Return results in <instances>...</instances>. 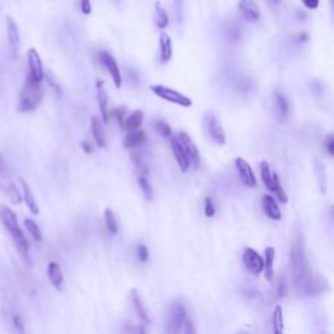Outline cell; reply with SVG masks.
Here are the masks:
<instances>
[{"instance_id": "1", "label": "cell", "mask_w": 334, "mask_h": 334, "mask_svg": "<svg viewBox=\"0 0 334 334\" xmlns=\"http://www.w3.org/2000/svg\"><path fill=\"white\" fill-rule=\"evenodd\" d=\"M290 273L294 290L299 296H316L328 289L325 278L312 270L302 238H296L290 248Z\"/></svg>"}, {"instance_id": "2", "label": "cell", "mask_w": 334, "mask_h": 334, "mask_svg": "<svg viewBox=\"0 0 334 334\" xmlns=\"http://www.w3.org/2000/svg\"><path fill=\"white\" fill-rule=\"evenodd\" d=\"M0 219L3 222L4 227L7 228V231L9 233V235L12 237L13 242H15L16 247H17L18 252L22 256L25 261L28 264H30V258H29V243H28L27 238H25L24 233L18 226L17 217H16L15 212L12 209H9L8 207H4L2 205L0 207Z\"/></svg>"}, {"instance_id": "3", "label": "cell", "mask_w": 334, "mask_h": 334, "mask_svg": "<svg viewBox=\"0 0 334 334\" xmlns=\"http://www.w3.org/2000/svg\"><path fill=\"white\" fill-rule=\"evenodd\" d=\"M44 89L42 83L33 80L32 77L27 76L24 86L21 89L20 98H18L17 110L20 113H32L39 107L43 101Z\"/></svg>"}, {"instance_id": "4", "label": "cell", "mask_w": 334, "mask_h": 334, "mask_svg": "<svg viewBox=\"0 0 334 334\" xmlns=\"http://www.w3.org/2000/svg\"><path fill=\"white\" fill-rule=\"evenodd\" d=\"M260 174H261V181H263L265 188L268 189L269 192L274 193L279 201L286 204L287 200H289V198H287V193L285 192L284 187H282L281 182H279V177H278V175L273 171L269 162L263 161V162L260 163Z\"/></svg>"}, {"instance_id": "5", "label": "cell", "mask_w": 334, "mask_h": 334, "mask_svg": "<svg viewBox=\"0 0 334 334\" xmlns=\"http://www.w3.org/2000/svg\"><path fill=\"white\" fill-rule=\"evenodd\" d=\"M187 317L186 307L181 302H174L170 305L165 321L166 334H182L184 320Z\"/></svg>"}, {"instance_id": "6", "label": "cell", "mask_w": 334, "mask_h": 334, "mask_svg": "<svg viewBox=\"0 0 334 334\" xmlns=\"http://www.w3.org/2000/svg\"><path fill=\"white\" fill-rule=\"evenodd\" d=\"M149 89H150L151 93H153L154 95H157L158 98H161V99H163V101L177 105V106L184 107V109H189V107H192L193 105L191 98L184 95L183 93L177 92V90H175V89L170 88V86L161 85V84H154V85L149 86Z\"/></svg>"}, {"instance_id": "7", "label": "cell", "mask_w": 334, "mask_h": 334, "mask_svg": "<svg viewBox=\"0 0 334 334\" xmlns=\"http://www.w3.org/2000/svg\"><path fill=\"white\" fill-rule=\"evenodd\" d=\"M98 59H99L101 64L106 68V71L109 72L110 76H111V80H113L115 88L120 89L121 85H123V77H121L120 68H119V64L115 60V58L110 53H107V51H101L99 55H98Z\"/></svg>"}, {"instance_id": "8", "label": "cell", "mask_w": 334, "mask_h": 334, "mask_svg": "<svg viewBox=\"0 0 334 334\" xmlns=\"http://www.w3.org/2000/svg\"><path fill=\"white\" fill-rule=\"evenodd\" d=\"M205 128L209 133L210 139L216 142L217 145H225L226 144V133L223 127L218 121V118L213 113H207L204 116Z\"/></svg>"}, {"instance_id": "9", "label": "cell", "mask_w": 334, "mask_h": 334, "mask_svg": "<svg viewBox=\"0 0 334 334\" xmlns=\"http://www.w3.org/2000/svg\"><path fill=\"white\" fill-rule=\"evenodd\" d=\"M242 260L247 270L251 272L252 274L259 275L261 274V272H264V258H261V254H259L251 247H246L244 248L242 254Z\"/></svg>"}, {"instance_id": "10", "label": "cell", "mask_w": 334, "mask_h": 334, "mask_svg": "<svg viewBox=\"0 0 334 334\" xmlns=\"http://www.w3.org/2000/svg\"><path fill=\"white\" fill-rule=\"evenodd\" d=\"M235 169H237L238 175H239L240 181L248 188H254L258 186V179L254 175L253 169L251 167L248 162L243 157L235 158Z\"/></svg>"}, {"instance_id": "11", "label": "cell", "mask_w": 334, "mask_h": 334, "mask_svg": "<svg viewBox=\"0 0 334 334\" xmlns=\"http://www.w3.org/2000/svg\"><path fill=\"white\" fill-rule=\"evenodd\" d=\"M28 65H29V73L28 76L32 77L33 80L42 83L44 79V69L42 58L36 48H29L28 51Z\"/></svg>"}, {"instance_id": "12", "label": "cell", "mask_w": 334, "mask_h": 334, "mask_svg": "<svg viewBox=\"0 0 334 334\" xmlns=\"http://www.w3.org/2000/svg\"><path fill=\"white\" fill-rule=\"evenodd\" d=\"M176 137L179 142H181V145L183 146L187 156H188L191 165H193V167L197 169L198 166H200V153H198V149L196 146L195 141L192 140V137L186 132H179Z\"/></svg>"}, {"instance_id": "13", "label": "cell", "mask_w": 334, "mask_h": 334, "mask_svg": "<svg viewBox=\"0 0 334 334\" xmlns=\"http://www.w3.org/2000/svg\"><path fill=\"white\" fill-rule=\"evenodd\" d=\"M7 33H8V43H9V51H11V57L12 59H16L18 55V48H20L21 38L20 32H18V27L16 24V21L13 20L11 16H7Z\"/></svg>"}, {"instance_id": "14", "label": "cell", "mask_w": 334, "mask_h": 334, "mask_svg": "<svg viewBox=\"0 0 334 334\" xmlns=\"http://www.w3.org/2000/svg\"><path fill=\"white\" fill-rule=\"evenodd\" d=\"M170 146H171L172 154H174V158L176 161V165L179 167L182 172H187L191 167V162H189V158L187 156V153L184 151L183 146L181 145V142L177 140L176 136L171 137L170 139Z\"/></svg>"}, {"instance_id": "15", "label": "cell", "mask_w": 334, "mask_h": 334, "mask_svg": "<svg viewBox=\"0 0 334 334\" xmlns=\"http://www.w3.org/2000/svg\"><path fill=\"white\" fill-rule=\"evenodd\" d=\"M238 8H239V12L242 13L243 17L248 22H256L260 20L261 12L256 0H239Z\"/></svg>"}, {"instance_id": "16", "label": "cell", "mask_w": 334, "mask_h": 334, "mask_svg": "<svg viewBox=\"0 0 334 334\" xmlns=\"http://www.w3.org/2000/svg\"><path fill=\"white\" fill-rule=\"evenodd\" d=\"M95 89H97V98L98 106H99V114H101L102 123H109L110 113H109V94H107L106 86L102 80H97L95 83Z\"/></svg>"}, {"instance_id": "17", "label": "cell", "mask_w": 334, "mask_h": 334, "mask_svg": "<svg viewBox=\"0 0 334 334\" xmlns=\"http://www.w3.org/2000/svg\"><path fill=\"white\" fill-rule=\"evenodd\" d=\"M90 131H92L95 145H97L99 149L106 148V144H107L106 131H105L104 123H102L101 118H98V116H92V119H90Z\"/></svg>"}, {"instance_id": "18", "label": "cell", "mask_w": 334, "mask_h": 334, "mask_svg": "<svg viewBox=\"0 0 334 334\" xmlns=\"http://www.w3.org/2000/svg\"><path fill=\"white\" fill-rule=\"evenodd\" d=\"M146 141H148V135H146L145 131H131L123 139V146L125 149H137L144 145Z\"/></svg>"}, {"instance_id": "19", "label": "cell", "mask_w": 334, "mask_h": 334, "mask_svg": "<svg viewBox=\"0 0 334 334\" xmlns=\"http://www.w3.org/2000/svg\"><path fill=\"white\" fill-rule=\"evenodd\" d=\"M274 102H275V111L279 121H286L290 115V104L289 99L281 90H275L274 93Z\"/></svg>"}, {"instance_id": "20", "label": "cell", "mask_w": 334, "mask_h": 334, "mask_svg": "<svg viewBox=\"0 0 334 334\" xmlns=\"http://www.w3.org/2000/svg\"><path fill=\"white\" fill-rule=\"evenodd\" d=\"M172 39L167 33L162 32L160 34V60L162 64L170 63L172 58Z\"/></svg>"}, {"instance_id": "21", "label": "cell", "mask_w": 334, "mask_h": 334, "mask_svg": "<svg viewBox=\"0 0 334 334\" xmlns=\"http://www.w3.org/2000/svg\"><path fill=\"white\" fill-rule=\"evenodd\" d=\"M263 210L265 216L273 221H279L282 218L281 209L272 195H265L263 197Z\"/></svg>"}, {"instance_id": "22", "label": "cell", "mask_w": 334, "mask_h": 334, "mask_svg": "<svg viewBox=\"0 0 334 334\" xmlns=\"http://www.w3.org/2000/svg\"><path fill=\"white\" fill-rule=\"evenodd\" d=\"M47 275L51 285L58 290H62L63 284H64V275H63L62 268H60L59 264L51 261L47 266Z\"/></svg>"}, {"instance_id": "23", "label": "cell", "mask_w": 334, "mask_h": 334, "mask_svg": "<svg viewBox=\"0 0 334 334\" xmlns=\"http://www.w3.org/2000/svg\"><path fill=\"white\" fill-rule=\"evenodd\" d=\"M142 123H144V111L142 110H135L133 113L125 116L121 127L124 128L125 131H128V132H131V131L141 130Z\"/></svg>"}, {"instance_id": "24", "label": "cell", "mask_w": 334, "mask_h": 334, "mask_svg": "<svg viewBox=\"0 0 334 334\" xmlns=\"http://www.w3.org/2000/svg\"><path fill=\"white\" fill-rule=\"evenodd\" d=\"M131 298H132L133 308H135V311H136L139 319L141 320L144 324H146V325L150 324V319H149V315L148 312H146V308L145 305H144V303H142L141 296H140V294L137 293V290H132V293H131Z\"/></svg>"}, {"instance_id": "25", "label": "cell", "mask_w": 334, "mask_h": 334, "mask_svg": "<svg viewBox=\"0 0 334 334\" xmlns=\"http://www.w3.org/2000/svg\"><path fill=\"white\" fill-rule=\"evenodd\" d=\"M18 182H20L21 187H22V192H24V200L27 202V207L29 208V210L33 214H38V205H37L36 198H34V195H33L32 189H30L29 184L22 179V177H18Z\"/></svg>"}, {"instance_id": "26", "label": "cell", "mask_w": 334, "mask_h": 334, "mask_svg": "<svg viewBox=\"0 0 334 334\" xmlns=\"http://www.w3.org/2000/svg\"><path fill=\"white\" fill-rule=\"evenodd\" d=\"M274 259H275V249L273 247H266L265 248V258H264V272H265V278L268 281L273 279V270H274Z\"/></svg>"}, {"instance_id": "27", "label": "cell", "mask_w": 334, "mask_h": 334, "mask_svg": "<svg viewBox=\"0 0 334 334\" xmlns=\"http://www.w3.org/2000/svg\"><path fill=\"white\" fill-rule=\"evenodd\" d=\"M154 11H156V25H157V28L161 30L166 29L170 24V16L161 2H157L154 4Z\"/></svg>"}, {"instance_id": "28", "label": "cell", "mask_w": 334, "mask_h": 334, "mask_svg": "<svg viewBox=\"0 0 334 334\" xmlns=\"http://www.w3.org/2000/svg\"><path fill=\"white\" fill-rule=\"evenodd\" d=\"M272 330L273 334H284L285 324H284V311L281 305H277L273 311L272 315Z\"/></svg>"}, {"instance_id": "29", "label": "cell", "mask_w": 334, "mask_h": 334, "mask_svg": "<svg viewBox=\"0 0 334 334\" xmlns=\"http://www.w3.org/2000/svg\"><path fill=\"white\" fill-rule=\"evenodd\" d=\"M137 183H139L140 189H141V192L144 193V196H145L146 200H151L154 196V191H153V187H151V184L149 183L148 176L139 175V177H137Z\"/></svg>"}, {"instance_id": "30", "label": "cell", "mask_w": 334, "mask_h": 334, "mask_svg": "<svg viewBox=\"0 0 334 334\" xmlns=\"http://www.w3.org/2000/svg\"><path fill=\"white\" fill-rule=\"evenodd\" d=\"M105 222H106V226H107V228H109L110 233L113 234V235L118 234V231H119L118 221H116L115 214L113 213V210L111 209L105 210Z\"/></svg>"}, {"instance_id": "31", "label": "cell", "mask_w": 334, "mask_h": 334, "mask_svg": "<svg viewBox=\"0 0 334 334\" xmlns=\"http://www.w3.org/2000/svg\"><path fill=\"white\" fill-rule=\"evenodd\" d=\"M24 225H25V227H27V230L29 231L30 235H32V237L34 238L37 242H42V239H43V237H42V231L36 222L33 221V219L27 218L24 221Z\"/></svg>"}, {"instance_id": "32", "label": "cell", "mask_w": 334, "mask_h": 334, "mask_svg": "<svg viewBox=\"0 0 334 334\" xmlns=\"http://www.w3.org/2000/svg\"><path fill=\"white\" fill-rule=\"evenodd\" d=\"M154 128H156V131H157L162 137H171L172 135L171 125H170L166 120H157L156 123H154Z\"/></svg>"}, {"instance_id": "33", "label": "cell", "mask_w": 334, "mask_h": 334, "mask_svg": "<svg viewBox=\"0 0 334 334\" xmlns=\"http://www.w3.org/2000/svg\"><path fill=\"white\" fill-rule=\"evenodd\" d=\"M132 161L133 165L136 166V170L139 171V175H144V176H148L149 167L146 166V162L140 157L139 154H132Z\"/></svg>"}, {"instance_id": "34", "label": "cell", "mask_w": 334, "mask_h": 334, "mask_svg": "<svg viewBox=\"0 0 334 334\" xmlns=\"http://www.w3.org/2000/svg\"><path fill=\"white\" fill-rule=\"evenodd\" d=\"M7 195L11 198V201L13 204H20L21 200H22V196H21L20 191L17 189V187L13 183H9V186L7 187Z\"/></svg>"}, {"instance_id": "35", "label": "cell", "mask_w": 334, "mask_h": 334, "mask_svg": "<svg viewBox=\"0 0 334 334\" xmlns=\"http://www.w3.org/2000/svg\"><path fill=\"white\" fill-rule=\"evenodd\" d=\"M204 213H205V216L208 217V218H212V217H214V214H216V207H214V202H213V200H212V197H210V196L205 197Z\"/></svg>"}, {"instance_id": "36", "label": "cell", "mask_w": 334, "mask_h": 334, "mask_svg": "<svg viewBox=\"0 0 334 334\" xmlns=\"http://www.w3.org/2000/svg\"><path fill=\"white\" fill-rule=\"evenodd\" d=\"M174 13L176 21L182 22L184 17V2L183 0H174Z\"/></svg>"}, {"instance_id": "37", "label": "cell", "mask_w": 334, "mask_h": 334, "mask_svg": "<svg viewBox=\"0 0 334 334\" xmlns=\"http://www.w3.org/2000/svg\"><path fill=\"white\" fill-rule=\"evenodd\" d=\"M13 328H15L16 333L17 334H27V329H25V324H24V320H22V317L20 316V315H15L13 316Z\"/></svg>"}, {"instance_id": "38", "label": "cell", "mask_w": 334, "mask_h": 334, "mask_svg": "<svg viewBox=\"0 0 334 334\" xmlns=\"http://www.w3.org/2000/svg\"><path fill=\"white\" fill-rule=\"evenodd\" d=\"M324 149H325L326 154L329 157H333L334 156V135L333 133H329L328 136L324 140Z\"/></svg>"}, {"instance_id": "39", "label": "cell", "mask_w": 334, "mask_h": 334, "mask_svg": "<svg viewBox=\"0 0 334 334\" xmlns=\"http://www.w3.org/2000/svg\"><path fill=\"white\" fill-rule=\"evenodd\" d=\"M184 334H197V330H196L195 322L192 321V319L187 315L186 320H184V325H183Z\"/></svg>"}, {"instance_id": "40", "label": "cell", "mask_w": 334, "mask_h": 334, "mask_svg": "<svg viewBox=\"0 0 334 334\" xmlns=\"http://www.w3.org/2000/svg\"><path fill=\"white\" fill-rule=\"evenodd\" d=\"M137 258L141 263H146L149 260V249L145 244H139V247H137Z\"/></svg>"}, {"instance_id": "41", "label": "cell", "mask_w": 334, "mask_h": 334, "mask_svg": "<svg viewBox=\"0 0 334 334\" xmlns=\"http://www.w3.org/2000/svg\"><path fill=\"white\" fill-rule=\"evenodd\" d=\"M125 334H146L144 324H136V325H128L125 329Z\"/></svg>"}, {"instance_id": "42", "label": "cell", "mask_w": 334, "mask_h": 334, "mask_svg": "<svg viewBox=\"0 0 334 334\" xmlns=\"http://www.w3.org/2000/svg\"><path fill=\"white\" fill-rule=\"evenodd\" d=\"M125 113H127V109H125V107H118V109L114 110L113 114L115 115L116 120H118V123L120 124V127L123 125V121H124Z\"/></svg>"}, {"instance_id": "43", "label": "cell", "mask_w": 334, "mask_h": 334, "mask_svg": "<svg viewBox=\"0 0 334 334\" xmlns=\"http://www.w3.org/2000/svg\"><path fill=\"white\" fill-rule=\"evenodd\" d=\"M80 9H81V12H83V15L89 16L93 11L92 2H90V0H81V2H80Z\"/></svg>"}, {"instance_id": "44", "label": "cell", "mask_w": 334, "mask_h": 334, "mask_svg": "<svg viewBox=\"0 0 334 334\" xmlns=\"http://www.w3.org/2000/svg\"><path fill=\"white\" fill-rule=\"evenodd\" d=\"M47 83H48V85H50L51 88H53L54 90L57 92L58 95H62V88H60L59 84H58L57 81H55V79H54V77H51L50 74H47Z\"/></svg>"}, {"instance_id": "45", "label": "cell", "mask_w": 334, "mask_h": 334, "mask_svg": "<svg viewBox=\"0 0 334 334\" xmlns=\"http://www.w3.org/2000/svg\"><path fill=\"white\" fill-rule=\"evenodd\" d=\"M302 3L304 4L305 8L308 9H317L320 6V0H302Z\"/></svg>"}, {"instance_id": "46", "label": "cell", "mask_w": 334, "mask_h": 334, "mask_svg": "<svg viewBox=\"0 0 334 334\" xmlns=\"http://www.w3.org/2000/svg\"><path fill=\"white\" fill-rule=\"evenodd\" d=\"M286 295V284L284 281H278V296L284 298Z\"/></svg>"}, {"instance_id": "47", "label": "cell", "mask_w": 334, "mask_h": 334, "mask_svg": "<svg viewBox=\"0 0 334 334\" xmlns=\"http://www.w3.org/2000/svg\"><path fill=\"white\" fill-rule=\"evenodd\" d=\"M81 148L84 149V151H85V153H88V154L92 153V146H90V144H89V142L84 141L83 144H81Z\"/></svg>"}, {"instance_id": "48", "label": "cell", "mask_w": 334, "mask_h": 334, "mask_svg": "<svg viewBox=\"0 0 334 334\" xmlns=\"http://www.w3.org/2000/svg\"><path fill=\"white\" fill-rule=\"evenodd\" d=\"M4 171H6V166H4L3 160H2V157H0V172H4Z\"/></svg>"}, {"instance_id": "49", "label": "cell", "mask_w": 334, "mask_h": 334, "mask_svg": "<svg viewBox=\"0 0 334 334\" xmlns=\"http://www.w3.org/2000/svg\"><path fill=\"white\" fill-rule=\"evenodd\" d=\"M270 2H272L273 4H278V3H279V2H281V0H270Z\"/></svg>"}]
</instances>
